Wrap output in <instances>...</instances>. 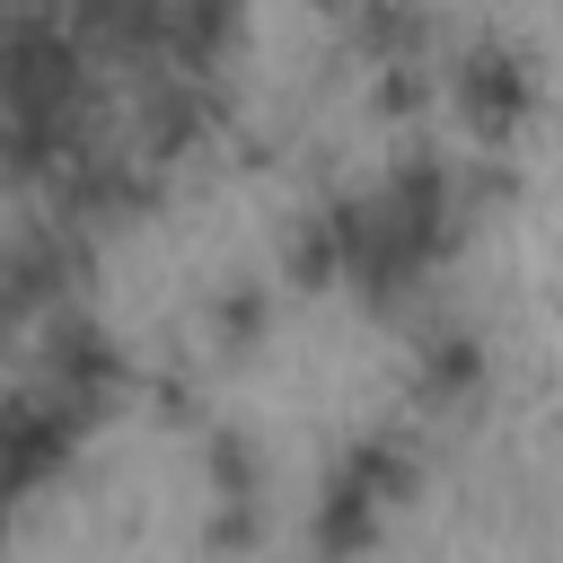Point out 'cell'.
<instances>
[{
	"label": "cell",
	"mask_w": 563,
	"mask_h": 563,
	"mask_svg": "<svg viewBox=\"0 0 563 563\" xmlns=\"http://www.w3.org/2000/svg\"><path fill=\"white\" fill-rule=\"evenodd\" d=\"M510 106H519V62L484 44V53L466 62V114H475L484 132H501V123H510Z\"/></svg>",
	"instance_id": "1"
}]
</instances>
